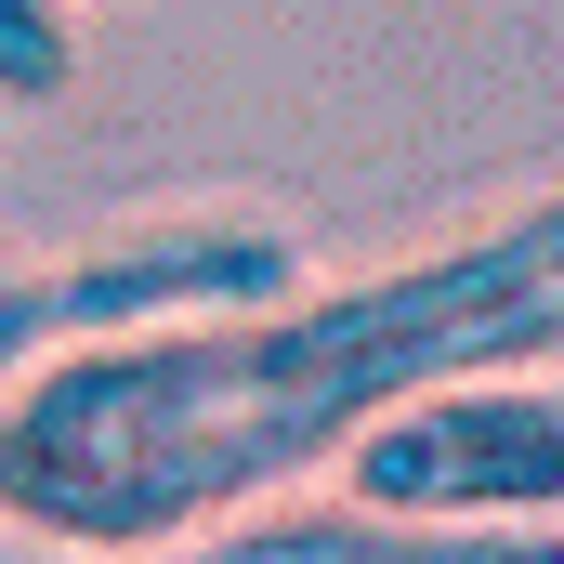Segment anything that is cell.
Returning <instances> with one entry per match:
<instances>
[{"instance_id":"1","label":"cell","mask_w":564,"mask_h":564,"mask_svg":"<svg viewBox=\"0 0 564 564\" xmlns=\"http://www.w3.org/2000/svg\"><path fill=\"white\" fill-rule=\"evenodd\" d=\"M539 355H564V197H525L341 289H276L40 355L0 394V525L66 552H158L341 473V446L394 394Z\"/></svg>"},{"instance_id":"2","label":"cell","mask_w":564,"mask_h":564,"mask_svg":"<svg viewBox=\"0 0 564 564\" xmlns=\"http://www.w3.org/2000/svg\"><path fill=\"white\" fill-rule=\"evenodd\" d=\"M276 289H302V237L263 224V210H184V224H132V237H93V250H0V394L66 341L276 302Z\"/></svg>"},{"instance_id":"4","label":"cell","mask_w":564,"mask_h":564,"mask_svg":"<svg viewBox=\"0 0 564 564\" xmlns=\"http://www.w3.org/2000/svg\"><path fill=\"white\" fill-rule=\"evenodd\" d=\"M106 564H564V525H408L368 499H250L197 539L106 552Z\"/></svg>"},{"instance_id":"5","label":"cell","mask_w":564,"mask_h":564,"mask_svg":"<svg viewBox=\"0 0 564 564\" xmlns=\"http://www.w3.org/2000/svg\"><path fill=\"white\" fill-rule=\"evenodd\" d=\"M66 93H79V13L0 0V106H66Z\"/></svg>"},{"instance_id":"3","label":"cell","mask_w":564,"mask_h":564,"mask_svg":"<svg viewBox=\"0 0 564 564\" xmlns=\"http://www.w3.org/2000/svg\"><path fill=\"white\" fill-rule=\"evenodd\" d=\"M341 499L408 525H564V381L459 368L341 446Z\"/></svg>"}]
</instances>
